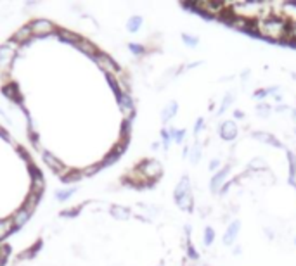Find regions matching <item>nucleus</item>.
Listing matches in <instances>:
<instances>
[{
    "label": "nucleus",
    "instance_id": "nucleus-1",
    "mask_svg": "<svg viewBox=\"0 0 296 266\" xmlns=\"http://www.w3.org/2000/svg\"><path fill=\"white\" fill-rule=\"evenodd\" d=\"M253 26H255V31H258L262 37L269 38V40L288 42L289 24L282 18H279L277 14H274V12H269V14L262 16Z\"/></svg>",
    "mask_w": 296,
    "mask_h": 266
},
{
    "label": "nucleus",
    "instance_id": "nucleus-2",
    "mask_svg": "<svg viewBox=\"0 0 296 266\" xmlns=\"http://www.w3.org/2000/svg\"><path fill=\"white\" fill-rule=\"evenodd\" d=\"M135 175L139 176V182L153 183L163 175V166L158 159H146L139 164V168L135 169Z\"/></svg>",
    "mask_w": 296,
    "mask_h": 266
},
{
    "label": "nucleus",
    "instance_id": "nucleus-3",
    "mask_svg": "<svg viewBox=\"0 0 296 266\" xmlns=\"http://www.w3.org/2000/svg\"><path fill=\"white\" fill-rule=\"evenodd\" d=\"M272 12L282 18L289 26L296 23V2L295 0H288V2H279V4L272 5Z\"/></svg>",
    "mask_w": 296,
    "mask_h": 266
},
{
    "label": "nucleus",
    "instance_id": "nucleus-4",
    "mask_svg": "<svg viewBox=\"0 0 296 266\" xmlns=\"http://www.w3.org/2000/svg\"><path fill=\"white\" fill-rule=\"evenodd\" d=\"M194 7H196L197 11H201V12H205V14H208V16H222L223 12H225L227 5L222 4V2L203 0V2H197V4H194Z\"/></svg>",
    "mask_w": 296,
    "mask_h": 266
},
{
    "label": "nucleus",
    "instance_id": "nucleus-5",
    "mask_svg": "<svg viewBox=\"0 0 296 266\" xmlns=\"http://www.w3.org/2000/svg\"><path fill=\"white\" fill-rule=\"evenodd\" d=\"M230 173V166L227 164V166H223L222 169H218L216 173H213L212 180H210V190H212V193H220L222 192V189L225 187V182H227V176H229Z\"/></svg>",
    "mask_w": 296,
    "mask_h": 266
},
{
    "label": "nucleus",
    "instance_id": "nucleus-6",
    "mask_svg": "<svg viewBox=\"0 0 296 266\" xmlns=\"http://www.w3.org/2000/svg\"><path fill=\"white\" fill-rule=\"evenodd\" d=\"M218 133H220V137H222V140L232 142V140H236V137H238V133H239L238 123H236L234 120L222 121V124L218 126Z\"/></svg>",
    "mask_w": 296,
    "mask_h": 266
},
{
    "label": "nucleus",
    "instance_id": "nucleus-7",
    "mask_svg": "<svg viewBox=\"0 0 296 266\" xmlns=\"http://www.w3.org/2000/svg\"><path fill=\"white\" fill-rule=\"evenodd\" d=\"M94 59H95V62H97L99 68H101V70H103L104 73L109 74V76H113V74L118 73L116 62H114L113 59L109 57V55H106V54H97Z\"/></svg>",
    "mask_w": 296,
    "mask_h": 266
},
{
    "label": "nucleus",
    "instance_id": "nucleus-8",
    "mask_svg": "<svg viewBox=\"0 0 296 266\" xmlns=\"http://www.w3.org/2000/svg\"><path fill=\"white\" fill-rule=\"evenodd\" d=\"M29 28H31L33 35H37V37H45V35L54 31V24L51 21H47V19H37Z\"/></svg>",
    "mask_w": 296,
    "mask_h": 266
},
{
    "label": "nucleus",
    "instance_id": "nucleus-9",
    "mask_svg": "<svg viewBox=\"0 0 296 266\" xmlns=\"http://www.w3.org/2000/svg\"><path fill=\"white\" fill-rule=\"evenodd\" d=\"M241 232V221L239 219H234L232 223H229L225 234H223V245H232L236 242V237Z\"/></svg>",
    "mask_w": 296,
    "mask_h": 266
},
{
    "label": "nucleus",
    "instance_id": "nucleus-10",
    "mask_svg": "<svg viewBox=\"0 0 296 266\" xmlns=\"http://www.w3.org/2000/svg\"><path fill=\"white\" fill-rule=\"evenodd\" d=\"M251 137L262 144H269V145H274V147H282V142H279V140L275 139L272 133H269V131H253Z\"/></svg>",
    "mask_w": 296,
    "mask_h": 266
},
{
    "label": "nucleus",
    "instance_id": "nucleus-11",
    "mask_svg": "<svg viewBox=\"0 0 296 266\" xmlns=\"http://www.w3.org/2000/svg\"><path fill=\"white\" fill-rule=\"evenodd\" d=\"M120 109L123 113L125 120H130L134 116V104H132V98L127 94H120Z\"/></svg>",
    "mask_w": 296,
    "mask_h": 266
},
{
    "label": "nucleus",
    "instance_id": "nucleus-12",
    "mask_svg": "<svg viewBox=\"0 0 296 266\" xmlns=\"http://www.w3.org/2000/svg\"><path fill=\"white\" fill-rule=\"evenodd\" d=\"M189 192H192V185H190L189 176L184 175L182 178H180V182L177 183L175 190H173V195H175V199H177V197L184 195V193H189Z\"/></svg>",
    "mask_w": 296,
    "mask_h": 266
},
{
    "label": "nucleus",
    "instance_id": "nucleus-13",
    "mask_svg": "<svg viewBox=\"0 0 296 266\" xmlns=\"http://www.w3.org/2000/svg\"><path fill=\"white\" fill-rule=\"evenodd\" d=\"M175 202H177V206L182 209V211H192V208H194V195H192V192L184 193V195L177 197Z\"/></svg>",
    "mask_w": 296,
    "mask_h": 266
},
{
    "label": "nucleus",
    "instance_id": "nucleus-14",
    "mask_svg": "<svg viewBox=\"0 0 296 266\" xmlns=\"http://www.w3.org/2000/svg\"><path fill=\"white\" fill-rule=\"evenodd\" d=\"M177 111H179V104H177L175 100L168 102L166 107L163 109V113H161V121H163V123H168V121L177 114Z\"/></svg>",
    "mask_w": 296,
    "mask_h": 266
},
{
    "label": "nucleus",
    "instance_id": "nucleus-15",
    "mask_svg": "<svg viewBox=\"0 0 296 266\" xmlns=\"http://www.w3.org/2000/svg\"><path fill=\"white\" fill-rule=\"evenodd\" d=\"M111 215H113L116 219H128L132 216V213H130V209L123 208V206H113V209H111Z\"/></svg>",
    "mask_w": 296,
    "mask_h": 266
},
{
    "label": "nucleus",
    "instance_id": "nucleus-16",
    "mask_svg": "<svg viewBox=\"0 0 296 266\" xmlns=\"http://www.w3.org/2000/svg\"><path fill=\"white\" fill-rule=\"evenodd\" d=\"M248 168H249V171H265L269 166H267V163H265V159H262V157H255L253 161H249Z\"/></svg>",
    "mask_w": 296,
    "mask_h": 266
},
{
    "label": "nucleus",
    "instance_id": "nucleus-17",
    "mask_svg": "<svg viewBox=\"0 0 296 266\" xmlns=\"http://www.w3.org/2000/svg\"><path fill=\"white\" fill-rule=\"evenodd\" d=\"M44 161L49 164V166H51L52 169H55V171H61V173L64 171V166H62V163H59V161L55 159V157L52 156V154L45 152V154H44Z\"/></svg>",
    "mask_w": 296,
    "mask_h": 266
},
{
    "label": "nucleus",
    "instance_id": "nucleus-18",
    "mask_svg": "<svg viewBox=\"0 0 296 266\" xmlns=\"http://www.w3.org/2000/svg\"><path fill=\"white\" fill-rule=\"evenodd\" d=\"M33 33H31V28L29 26H25V28H21L18 33L14 35V40L16 42H21V44H25V42L29 40V37H31Z\"/></svg>",
    "mask_w": 296,
    "mask_h": 266
},
{
    "label": "nucleus",
    "instance_id": "nucleus-19",
    "mask_svg": "<svg viewBox=\"0 0 296 266\" xmlns=\"http://www.w3.org/2000/svg\"><path fill=\"white\" fill-rule=\"evenodd\" d=\"M78 48H80L81 52H85V54H90V55H95V52H97V48H95L94 44H90V42L87 40H80L77 42Z\"/></svg>",
    "mask_w": 296,
    "mask_h": 266
},
{
    "label": "nucleus",
    "instance_id": "nucleus-20",
    "mask_svg": "<svg viewBox=\"0 0 296 266\" xmlns=\"http://www.w3.org/2000/svg\"><path fill=\"white\" fill-rule=\"evenodd\" d=\"M170 137H172V140H175L177 144H182L184 139H186L187 131L184 130V128H180V130H177V128H170Z\"/></svg>",
    "mask_w": 296,
    "mask_h": 266
},
{
    "label": "nucleus",
    "instance_id": "nucleus-21",
    "mask_svg": "<svg viewBox=\"0 0 296 266\" xmlns=\"http://www.w3.org/2000/svg\"><path fill=\"white\" fill-rule=\"evenodd\" d=\"M29 218V211H26V209H21V211H18L14 215V219H12V223H14L16 226H21L26 223V219Z\"/></svg>",
    "mask_w": 296,
    "mask_h": 266
},
{
    "label": "nucleus",
    "instance_id": "nucleus-22",
    "mask_svg": "<svg viewBox=\"0 0 296 266\" xmlns=\"http://www.w3.org/2000/svg\"><path fill=\"white\" fill-rule=\"evenodd\" d=\"M189 159L192 164H197L199 161H201V147H199V144H194V147L189 152Z\"/></svg>",
    "mask_w": 296,
    "mask_h": 266
},
{
    "label": "nucleus",
    "instance_id": "nucleus-23",
    "mask_svg": "<svg viewBox=\"0 0 296 266\" xmlns=\"http://www.w3.org/2000/svg\"><path fill=\"white\" fill-rule=\"evenodd\" d=\"M140 26H142V18H140V16H132L127 23V28L130 29V31H137Z\"/></svg>",
    "mask_w": 296,
    "mask_h": 266
},
{
    "label": "nucleus",
    "instance_id": "nucleus-24",
    "mask_svg": "<svg viewBox=\"0 0 296 266\" xmlns=\"http://www.w3.org/2000/svg\"><path fill=\"white\" fill-rule=\"evenodd\" d=\"M12 219H5V221H0V239H4L5 235H9V232L12 230Z\"/></svg>",
    "mask_w": 296,
    "mask_h": 266
},
{
    "label": "nucleus",
    "instance_id": "nucleus-25",
    "mask_svg": "<svg viewBox=\"0 0 296 266\" xmlns=\"http://www.w3.org/2000/svg\"><path fill=\"white\" fill-rule=\"evenodd\" d=\"M182 40H184V44H186L187 47H192V48L199 44V38L194 37V35H190V33H182Z\"/></svg>",
    "mask_w": 296,
    "mask_h": 266
},
{
    "label": "nucleus",
    "instance_id": "nucleus-26",
    "mask_svg": "<svg viewBox=\"0 0 296 266\" xmlns=\"http://www.w3.org/2000/svg\"><path fill=\"white\" fill-rule=\"evenodd\" d=\"M230 104H232V94H227L225 97H223L222 104H220V109H218V113H216V116H222V114L230 107Z\"/></svg>",
    "mask_w": 296,
    "mask_h": 266
},
{
    "label": "nucleus",
    "instance_id": "nucleus-27",
    "mask_svg": "<svg viewBox=\"0 0 296 266\" xmlns=\"http://www.w3.org/2000/svg\"><path fill=\"white\" fill-rule=\"evenodd\" d=\"M213 241H215V230H213V226H206L203 242H205V245H212Z\"/></svg>",
    "mask_w": 296,
    "mask_h": 266
},
{
    "label": "nucleus",
    "instance_id": "nucleus-28",
    "mask_svg": "<svg viewBox=\"0 0 296 266\" xmlns=\"http://www.w3.org/2000/svg\"><path fill=\"white\" fill-rule=\"evenodd\" d=\"M42 189H44V178H42L40 175H35V176H33V189H31V192L40 193Z\"/></svg>",
    "mask_w": 296,
    "mask_h": 266
},
{
    "label": "nucleus",
    "instance_id": "nucleus-29",
    "mask_svg": "<svg viewBox=\"0 0 296 266\" xmlns=\"http://www.w3.org/2000/svg\"><path fill=\"white\" fill-rule=\"evenodd\" d=\"M256 111H258V116L260 118H269V116H270L272 107L269 106V104L262 102V104H258V106H256Z\"/></svg>",
    "mask_w": 296,
    "mask_h": 266
},
{
    "label": "nucleus",
    "instance_id": "nucleus-30",
    "mask_svg": "<svg viewBox=\"0 0 296 266\" xmlns=\"http://www.w3.org/2000/svg\"><path fill=\"white\" fill-rule=\"evenodd\" d=\"M37 202H38V193L31 192V193H29V197H28V201H26L25 209H26V211L31 213V209L35 208V206H37Z\"/></svg>",
    "mask_w": 296,
    "mask_h": 266
},
{
    "label": "nucleus",
    "instance_id": "nucleus-31",
    "mask_svg": "<svg viewBox=\"0 0 296 266\" xmlns=\"http://www.w3.org/2000/svg\"><path fill=\"white\" fill-rule=\"evenodd\" d=\"M187 256H189L190 259H197V258H199V254H197L196 249H194L192 242H190V237H187Z\"/></svg>",
    "mask_w": 296,
    "mask_h": 266
},
{
    "label": "nucleus",
    "instance_id": "nucleus-32",
    "mask_svg": "<svg viewBox=\"0 0 296 266\" xmlns=\"http://www.w3.org/2000/svg\"><path fill=\"white\" fill-rule=\"evenodd\" d=\"M61 37L64 38V40H71V42H80V37L78 35H75V33H70V31H61Z\"/></svg>",
    "mask_w": 296,
    "mask_h": 266
},
{
    "label": "nucleus",
    "instance_id": "nucleus-33",
    "mask_svg": "<svg viewBox=\"0 0 296 266\" xmlns=\"http://www.w3.org/2000/svg\"><path fill=\"white\" fill-rule=\"evenodd\" d=\"M267 95H269V88H260V90H256L255 94H253V97L258 98V100H263Z\"/></svg>",
    "mask_w": 296,
    "mask_h": 266
},
{
    "label": "nucleus",
    "instance_id": "nucleus-34",
    "mask_svg": "<svg viewBox=\"0 0 296 266\" xmlns=\"http://www.w3.org/2000/svg\"><path fill=\"white\" fill-rule=\"evenodd\" d=\"M288 42H291V44H296V23H295V24L289 26V37H288Z\"/></svg>",
    "mask_w": 296,
    "mask_h": 266
},
{
    "label": "nucleus",
    "instance_id": "nucleus-35",
    "mask_svg": "<svg viewBox=\"0 0 296 266\" xmlns=\"http://www.w3.org/2000/svg\"><path fill=\"white\" fill-rule=\"evenodd\" d=\"M205 128V120L203 118H199V120H196V124H194V135H197L199 131Z\"/></svg>",
    "mask_w": 296,
    "mask_h": 266
},
{
    "label": "nucleus",
    "instance_id": "nucleus-36",
    "mask_svg": "<svg viewBox=\"0 0 296 266\" xmlns=\"http://www.w3.org/2000/svg\"><path fill=\"white\" fill-rule=\"evenodd\" d=\"M218 166H220V159H216V157H215V159L210 161L208 169H210V171H213V173H216V171H218Z\"/></svg>",
    "mask_w": 296,
    "mask_h": 266
},
{
    "label": "nucleus",
    "instance_id": "nucleus-37",
    "mask_svg": "<svg viewBox=\"0 0 296 266\" xmlns=\"http://www.w3.org/2000/svg\"><path fill=\"white\" fill-rule=\"evenodd\" d=\"M7 254H9V247H7V245H4V247H0V261L4 263L5 258H7Z\"/></svg>",
    "mask_w": 296,
    "mask_h": 266
},
{
    "label": "nucleus",
    "instance_id": "nucleus-38",
    "mask_svg": "<svg viewBox=\"0 0 296 266\" xmlns=\"http://www.w3.org/2000/svg\"><path fill=\"white\" fill-rule=\"evenodd\" d=\"M234 118H236V120H242V118H244V113H242L241 109H236L234 111Z\"/></svg>",
    "mask_w": 296,
    "mask_h": 266
},
{
    "label": "nucleus",
    "instance_id": "nucleus-39",
    "mask_svg": "<svg viewBox=\"0 0 296 266\" xmlns=\"http://www.w3.org/2000/svg\"><path fill=\"white\" fill-rule=\"evenodd\" d=\"M130 48L135 52V54H140V52H144V47H139V45H130Z\"/></svg>",
    "mask_w": 296,
    "mask_h": 266
},
{
    "label": "nucleus",
    "instance_id": "nucleus-40",
    "mask_svg": "<svg viewBox=\"0 0 296 266\" xmlns=\"http://www.w3.org/2000/svg\"><path fill=\"white\" fill-rule=\"evenodd\" d=\"M241 252H242V247H241V245H238V247H234V256L241 254Z\"/></svg>",
    "mask_w": 296,
    "mask_h": 266
},
{
    "label": "nucleus",
    "instance_id": "nucleus-41",
    "mask_svg": "<svg viewBox=\"0 0 296 266\" xmlns=\"http://www.w3.org/2000/svg\"><path fill=\"white\" fill-rule=\"evenodd\" d=\"M295 135H296V126H295Z\"/></svg>",
    "mask_w": 296,
    "mask_h": 266
},
{
    "label": "nucleus",
    "instance_id": "nucleus-42",
    "mask_svg": "<svg viewBox=\"0 0 296 266\" xmlns=\"http://www.w3.org/2000/svg\"><path fill=\"white\" fill-rule=\"evenodd\" d=\"M295 244H296V239H295Z\"/></svg>",
    "mask_w": 296,
    "mask_h": 266
}]
</instances>
